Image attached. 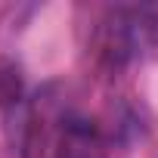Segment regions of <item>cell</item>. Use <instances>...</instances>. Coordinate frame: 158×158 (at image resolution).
<instances>
[{
    "label": "cell",
    "instance_id": "cell-1",
    "mask_svg": "<svg viewBox=\"0 0 158 158\" xmlns=\"http://www.w3.org/2000/svg\"><path fill=\"white\" fill-rule=\"evenodd\" d=\"M25 158H109V146L90 118L53 115L31 124Z\"/></svg>",
    "mask_w": 158,
    "mask_h": 158
},
{
    "label": "cell",
    "instance_id": "cell-2",
    "mask_svg": "<svg viewBox=\"0 0 158 158\" xmlns=\"http://www.w3.org/2000/svg\"><path fill=\"white\" fill-rule=\"evenodd\" d=\"M143 44L139 34V22H136V10H115L102 19L99 31H96V56L99 62H106L109 68H121Z\"/></svg>",
    "mask_w": 158,
    "mask_h": 158
},
{
    "label": "cell",
    "instance_id": "cell-3",
    "mask_svg": "<svg viewBox=\"0 0 158 158\" xmlns=\"http://www.w3.org/2000/svg\"><path fill=\"white\" fill-rule=\"evenodd\" d=\"M22 96H25V77H22V68H19L13 59L0 56V109L16 106Z\"/></svg>",
    "mask_w": 158,
    "mask_h": 158
}]
</instances>
